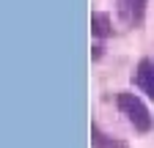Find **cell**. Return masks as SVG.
Here are the masks:
<instances>
[{
  "label": "cell",
  "instance_id": "6da1fadb",
  "mask_svg": "<svg viewBox=\"0 0 154 148\" xmlns=\"http://www.w3.org/2000/svg\"><path fill=\"white\" fill-rule=\"evenodd\" d=\"M116 107L119 113L129 121V126H135V132H151L154 129V118L149 113V107L129 90H119L116 93Z\"/></svg>",
  "mask_w": 154,
  "mask_h": 148
},
{
  "label": "cell",
  "instance_id": "7a4b0ae2",
  "mask_svg": "<svg viewBox=\"0 0 154 148\" xmlns=\"http://www.w3.org/2000/svg\"><path fill=\"white\" fill-rule=\"evenodd\" d=\"M146 3H149V0H116V11H119V19H121L127 28H138V25L143 22Z\"/></svg>",
  "mask_w": 154,
  "mask_h": 148
},
{
  "label": "cell",
  "instance_id": "3957f363",
  "mask_svg": "<svg viewBox=\"0 0 154 148\" xmlns=\"http://www.w3.org/2000/svg\"><path fill=\"white\" fill-rule=\"evenodd\" d=\"M135 85H138L143 93L154 102V61L143 58L138 63V69H135Z\"/></svg>",
  "mask_w": 154,
  "mask_h": 148
},
{
  "label": "cell",
  "instance_id": "277c9868",
  "mask_svg": "<svg viewBox=\"0 0 154 148\" xmlns=\"http://www.w3.org/2000/svg\"><path fill=\"white\" fill-rule=\"evenodd\" d=\"M91 145L94 148H127V143L105 135L102 129H99V123H91Z\"/></svg>",
  "mask_w": 154,
  "mask_h": 148
},
{
  "label": "cell",
  "instance_id": "5b68a950",
  "mask_svg": "<svg viewBox=\"0 0 154 148\" xmlns=\"http://www.w3.org/2000/svg\"><path fill=\"white\" fill-rule=\"evenodd\" d=\"M91 33L96 36V39H107V36L113 33L110 16H107L105 11H94V14H91Z\"/></svg>",
  "mask_w": 154,
  "mask_h": 148
}]
</instances>
